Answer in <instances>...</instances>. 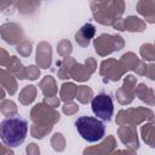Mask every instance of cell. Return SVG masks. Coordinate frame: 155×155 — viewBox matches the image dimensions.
I'll use <instances>...</instances> for the list:
<instances>
[{"instance_id":"cell-3","label":"cell","mask_w":155,"mask_h":155,"mask_svg":"<svg viewBox=\"0 0 155 155\" xmlns=\"http://www.w3.org/2000/svg\"><path fill=\"white\" fill-rule=\"evenodd\" d=\"M91 107H92L93 114L97 117H99L104 121H110L113 113H114V103L109 94H107V93L97 94L92 99Z\"/></svg>"},{"instance_id":"cell-4","label":"cell","mask_w":155,"mask_h":155,"mask_svg":"<svg viewBox=\"0 0 155 155\" xmlns=\"http://www.w3.org/2000/svg\"><path fill=\"white\" fill-rule=\"evenodd\" d=\"M94 27L92 25V24H90V23H87V24H85L82 28H81V34L86 38V39H91L93 35H94Z\"/></svg>"},{"instance_id":"cell-2","label":"cell","mask_w":155,"mask_h":155,"mask_svg":"<svg viewBox=\"0 0 155 155\" xmlns=\"http://www.w3.org/2000/svg\"><path fill=\"white\" fill-rule=\"evenodd\" d=\"M75 127L81 138L90 143L99 142L105 134L104 124L99 119L87 115L78 117L75 121Z\"/></svg>"},{"instance_id":"cell-1","label":"cell","mask_w":155,"mask_h":155,"mask_svg":"<svg viewBox=\"0 0 155 155\" xmlns=\"http://www.w3.org/2000/svg\"><path fill=\"white\" fill-rule=\"evenodd\" d=\"M28 132V122L21 116L4 119L0 122V138L5 145L15 148L21 145Z\"/></svg>"}]
</instances>
